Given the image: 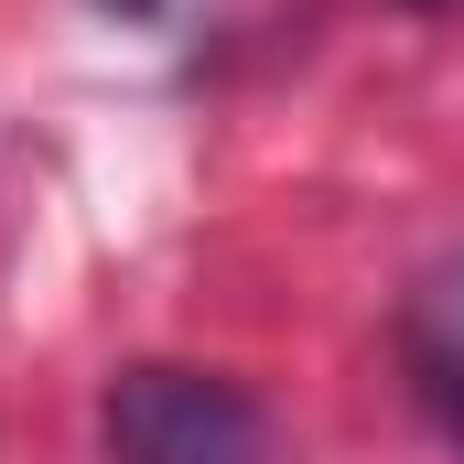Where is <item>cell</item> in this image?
I'll use <instances>...</instances> for the list:
<instances>
[{
	"mask_svg": "<svg viewBox=\"0 0 464 464\" xmlns=\"http://www.w3.org/2000/svg\"><path fill=\"white\" fill-rule=\"evenodd\" d=\"M109 464H270L259 400L217 367H119L98 400Z\"/></svg>",
	"mask_w": 464,
	"mask_h": 464,
	"instance_id": "1",
	"label": "cell"
},
{
	"mask_svg": "<svg viewBox=\"0 0 464 464\" xmlns=\"http://www.w3.org/2000/svg\"><path fill=\"white\" fill-rule=\"evenodd\" d=\"M400 367H411V389H421V411L464 432V259H443L421 292H411V314H400Z\"/></svg>",
	"mask_w": 464,
	"mask_h": 464,
	"instance_id": "2",
	"label": "cell"
},
{
	"mask_svg": "<svg viewBox=\"0 0 464 464\" xmlns=\"http://www.w3.org/2000/svg\"><path fill=\"white\" fill-rule=\"evenodd\" d=\"M98 11H130V22H173L184 0H98Z\"/></svg>",
	"mask_w": 464,
	"mask_h": 464,
	"instance_id": "3",
	"label": "cell"
}]
</instances>
